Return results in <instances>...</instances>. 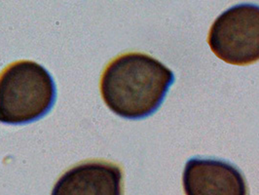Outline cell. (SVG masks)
Returning <instances> with one entry per match:
<instances>
[{"mask_svg":"<svg viewBox=\"0 0 259 195\" xmlns=\"http://www.w3.org/2000/svg\"><path fill=\"white\" fill-rule=\"evenodd\" d=\"M183 188L186 195H247L242 173L232 164L214 159L188 160Z\"/></svg>","mask_w":259,"mask_h":195,"instance_id":"4","label":"cell"},{"mask_svg":"<svg viewBox=\"0 0 259 195\" xmlns=\"http://www.w3.org/2000/svg\"><path fill=\"white\" fill-rule=\"evenodd\" d=\"M51 195H123V173L110 162H83L65 172Z\"/></svg>","mask_w":259,"mask_h":195,"instance_id":"5","label":"cell"},{"mask_svg":"<svg viewBox=\"0 0 259 195\" xmlns=\"http://www.w3.org/2000/svg\"><path fill=\"white\" fill-rule=\"evenodd\" d=\"M56 101L51 74L32 61H19L0 73V122L26 124L48 113Z\"/></svg>","mask_w":259,"mask_h":195,"instance_id":"2","label":"cell"},{"mask_svg":"<svg viewBox=\"0 0 259 195\" xmlns=\"http://www.w3.org/2000/svg\"><path fill=\"white\" fill-rule=\"evenodd\" d=\"M174 80L172 71L158 60L143 53H127L105 67L101 93L117 115L142 119L160 107Z\"/></svg>","mask_w":259,"mask_h":195,"instance_id":"1","label":"cell"},{"mask_svg":"<svg viewBox=\"0 0 259 195\" xmlns=\"http://www.w3.org/2000/svg\"><path fill=\"white\" fill-rule=\"evenodd\" d=\"M212 52L222 61L246 65L259 61V6L239 4L221 14L208 33Z\"/></svg>","mask_w":259,"mask_h":195,"instance_id":"3","label":"cell"}]
</instances>
